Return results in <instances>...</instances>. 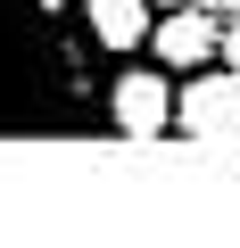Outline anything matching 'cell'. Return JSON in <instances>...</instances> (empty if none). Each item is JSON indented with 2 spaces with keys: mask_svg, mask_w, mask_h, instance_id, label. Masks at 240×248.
<instances>
[{
  "mask_svg": "<svg viewBox=\"0 0 240 248\" xmlns=\"http://www.w3.org/2000/svg\"><path fill=\"white\" fill-rule=\"evenodd\" d=\"M0 133H116L58 0H0Z\"/></svg>",
  "mask_w": 240,
  "mask_h": 248,
  "instance_id": "1",
  "label": "cell"
},
{
  "mask_svg": "<svg viewBox=\"0 0 240 248\" xmlns=\"http://www.w3.org/2000/svg\"><path fill=\"white\" fill-rule=\"evenodd\" d=\"M174 66H125L108 83V124L125 141H158V133H174V83H166Z\"/></svg>",
  "mask_w": 240,
  "mask_h": 248,
  "instance_id": "2",
  "label": "cell"
},
{
  "mask_svg": "<svg viewBox=\"0 0 240 248\" xmlns=\"http://www.w3.org/2000/svg\"><path fill=\"white\" fill-rule=\"evenodd\" d=\"M174 124L191 141H240V75L232 66H199V75H182V91H174Z\"/></svg>",
  "mask_w": 240,
  "mask_h": 248,
  "instance_id": "3",
  "label": "cell"
},
{
  "mask_svg": "<svg viewBox=\"0 0 240 248\" xmlns=\"http://www.w3.org/2000/svg\"><path fill=\"white\" fill-rule=\"evenodd\" d=\"M149 58H158V66H174V75H199L207 58H224V25L199 9V0H182V9H166V17H158Z\"/></svg>",
  "mask_w": 240,
  "mask_h": 248,
  "instance_id": "4",
  "label": "cell"
},
{
  "mask_svg": "<svg viewBox=\"0 0 240 248\" xmlns=\"http://www.w3.org/2000/svg\"><path fill=\"white\" fill-rule=\"evenodd\" d=\"M83 25L99 50H149V33H158L149 0H83Z\"/></svg>",
  "mask_w": 240,
  "mask_h": 248,
  "instance_id": "5",
  "label": "cell"
},
{
  "mask_svg": "<svg viewBox=\"0 0 240 248\" xmlns=\"http://www.w3.org/2000/svg\"><path fill=\"white\" fill-rule=\"evenodd\" d=\"M224 66H232V75H240V17H232V25H224Z\"/></svg>",
  "mask_w": 240,
  "mask_h": 248,
  "instance_id": "6",
  "label": "cell"
},
{
  "mask_svg": "<svg viewBox=\"0 0 240 248\" xmlns=\"http://www.w3.org/2000/svg\"><path fill=\"white\" fill-rule=\"evenodd\" d=\"M166 9H182V0H166Z\"/></svg>",
  "mask_w": 240,
  "mask_h": 248,
  "instance_id": "7",
  "label": "cell"
}]
</instances>
